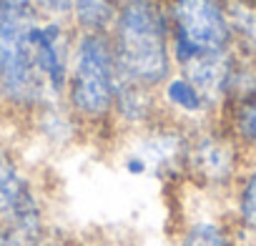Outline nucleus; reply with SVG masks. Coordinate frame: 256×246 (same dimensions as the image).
I'll use <instances>...</instances> for the list:
<instances>
[{"instance_id": "obj_1", "label": "nucleus", "mask_w": 256, "mask_h": 246, "mask_svg": "<svg viewBox=\"0 0 256 246\" xmlns=\"http://www.w3.org/2000/svg\"><path fill=\"white\" fill-rule=\"evenodd\" d=\"M108 36L123 80L158 90L161 83L176 70L164 0L120 3Z\"/></svg>"}, {"instance_id": "obj_2", "label": "nucleus", "mask_w": 256, "mask_h": 246, "mask_svg": "<svg viewBox=\"0 0 256 246\" xmlns=\"http://www.w3.org/2000/svg\"><path fill=\"white\" fill-rule=\"evenodd\" d=\"M120 73L108 33H78L63 103L80 120L88 141H116L113 103Z\"/></svg>"}, {"instance_id": "obj_3", "label": "nucleus", "mask_w": 256, "mask_h": 246, "mask_svg": "<svg viewBox=\"0 0 256 246\" xmlns=\"http://www.w3.org/2000/svg\"><path fill=\"white\" fill-rule=\"evenodd\" d=\"M40 20L30 0H0V118L20 128L46 103L33 58V30Z\"/></svg>"}, {"instance_id": "obj_4", "label": "nucleus", "mask_w": 256, "mask_h": 246, "mask_svg": "<svg viewBox=\"0 0 256 246\" xmlns=\"http://www.w3.org/2000/svg\"><path fill=\"white\" fill-rule=\"evenodd\" d=\"M0 224L13 228L26 246H50L46 191L23 154L6 138H0Z\"/></svg>"}, {"instance_id": "obj_5", "label": "nucleus", "mask_w": 256, "mask_h": 246, "mask_svg": "<svg viewBox=\"0 0 256 246\" xmlns=\"http://www.w3.org/2000/svg\"><path fill=\"white\" fill-rule=\"evenodd\" d=\"M246 161L248 156L241 151L234 136L221 126V120H211L204 123V126L188 128L181 186L201 196L226 201Z\"/></svg>"}, {"instance_id": "obj_6", "label": "nucleus", "mask_w": 256, "mask_h": 246, "mask_svg": "<svg viewBox=\"0 0 256 246\" xmlns=\"http://www.w3.org/2000/svg\"><path fill=\"white\" fill-rule=\"evenodd\" d=\"M188 128L161 116L156 123L120 136V171L131 178H158L171 186L184 184V154H186Z\"/></svg>"}, {"instance_id": "obj_7", "label": "nucleus", "mask_w": 256, "mask_h": 246, "mask_svg": "<svg viewBox=\"0 0 256 246\" xmlns=\"http://www.w3.org/2000/svg\"><path fill=\"white\" fill-rule=\"evenodd\" d=\"M164 3L176 68L206 56L234 50L224 0H164Z\"/></svg>"}, {"instance_id": "obj_8", "label": "nucleus", "mask_w": 256, "mask_h": 246, "mask_svg": "<svg viewBox=\"0 0 256 246\" xmlns=\"http://www.w3.org/2000/svg\"><path fill=\"white\" fill-rule=\"evenodd\" d=\"M78 30L63 20H40L33 30L36 73L46 100H63Z\"/></svg>"}, {"instance_id": "obj_9", "label": "nucleus", "mask_w": 256, "mask_h": 246, "mask_svg": "<svg viewBox=\"0 0 256 246\" xmlns=\"http://www.w3.org/2000/svg\"><path fill=\"white\" fill-rule=\"evenodd\" d=\"M23 128L48 151H68L83 141H88L86 128L80 126V120L70 113V108L63 100H46L40 103L28 120L23 123Z\"/></svg>"}, {"instance_id": "obj_10", "label": "nucleus", "mask_w": 256, "mask_h": 246, "mask_svg": "<svg viewBox=\"0 0 256 246\" xmlns=\"http://www.w3.org/2000/svg\"><path fill=\"white\" fill-rule=\"evenodd\" d=\"M161 110L166 118L181 123L186 128H196L204 123L218 120V110L211 106V100L204 96V90L186 78L181 70H174L158 88Z\"/></svg>"}, {"instance_id": "obj_11", "label": "nucleus", "mask_w": 256, "mask_h": 246, "mask_svg": "<svg viewBox=\"0 0 256 246\" xmlns=\"http://www.w3.org/2000/svg\"><path fill=\"white\" fill-rule=\"evenodd\" d=\"M176 246H246V244L236 234L224 201L216 208H188L184 204Z\"/></svg>"}, {"instance_id": "obj_12", "label": "nucleus", "mask_w": 256, "mask_h": 246, "mask_svg": "<svg viewBox=\"0 0 256 246\" xmlns=\"http://www.w3.org/2000/svg\"><path fill=\"white\" fill-rule=\"evenodd\" d=\"M161 116H164V110H161L158 90L120 78L116 103H113V136H116V141L120 136L136 134V131L151 126Z\"/></svg>"}, {"instance_id": "obj_13", "label": "nucleus", "mask_w": 256, "mask_h": 246, "mask_svg": "<svg viewBox=\"0 0 256 246\" xmlns=\"http://www.w3.org/2000/svg\"><path fill=\"white\" fill-rule=\"evenodd\" d=\"M218 120L241 146V151L248 158H256V73L226 103Z\"/></svg>"}, {"instance_id": "obj_14", "label": "nucleus", "mask_w": 256, "mask_h": 246, "mask_svg": "<svg viewBox=\"0 0 256 246\" xmlns=\"http://www.w3.org/2000/svg\"><path fill=\"white\" fill-rule=\"evenodd\" d=\"M226 214L246 246H256V158H248L226 196Z\"/></svg>"}, {"instance_id": "obj_15", "label": "nucleus", "mask_w": 256, "mask_h": 246, "mask_svg": "<svg viewBox=\"0 0 256 246\" xmlns=\"http://www.w3.org/2000/svg\"><path fill=\"white\" fill-rule=\"evenodd\" d=\"M224 6L234 53L256 66V0H224Z\"/></svg>"}, {"instance_id": "obj_16", "label": "nucleus", "mask_w": 256, "mask_h": 246, "mask_svg": "<svg viewBox=\"0 0 256 246\" xmlns=\"http://www.w3.org/2000/svg\"><path fill=\"white\" fill-rule=\"evenodd\" d=\"M118 8V0H73L70 26L78 33H108Z\"/></svg>"}, {"instance_id": "obj_17", "label": "nucleus", "mask_w": 256, "mask_h": 246, "mask_svg": "<svg viewBox=\"0 0 256 246\" xmlns=\"http://www.w3.org/2000/svg\"><path fill=\"white\" fill-rule=\"evenodd\" d=\"M43 20H63L70 23L73 0H30Z\"/></svg>"}, {"instance_id": "obj_18", "label": "nucleus", "mask_w": 256, "mask_h": 246, "mask_svg": "<svg viewBox=\"0 0 256 246\" xmlns=\"http://www.w3.org/2000/svg\"><path fill=\"white\" fill-rule=\"evenodd\" d=\"M0 246H26V244L13 228H8L6 224H0Z\"/></svg>"}, {"instance_id": "obj_19", "label": "nucleus", "mask_w": 256, "mask_h": 246, "mask_svg": "<svg viewBox=\"0 0 256 246\" xmlns=\"http://www.w3.org/2000/svg\"><path fill=\"white\" fill-rule=\"evenodd\" d=\"M118 3H128V0H118Z\"/></svg>"}]
</instances>
